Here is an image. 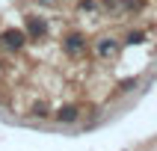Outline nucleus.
Returning a JSON list of instances; mask_svg holds the SVG:
<instances>
[{
    "mask_svg": "<svg viewBox=\"0 0 157 151\" xmlns=\"http://www.w3.org/2000/svg\"><path fill=\"white\" fill-rule=\"evenodd\" d=\"M0 42L6 44L9 51H18V47L24 44V33H21V30H6V33L0 36Z\"/></svg>",
    "mask_w": 157,
    "mask_h": 151,
    "instance_id": "nucleus-1",
    "label": "nucleus"
},
{
    "mask_svg": "<svg viewBox=\"0 0 157 151\" xmlns=\"http://www.w3.org/2000/svg\"><path fill=\"white\" fill-rule=\"evenodd\" d=\"M27 33L33 36V39H42V36L48 33V24H44L42 18H36V15H30V18H27Z\"/></svg>",
    "mask_w": 157,
    "mask_h": 151,
    "instance_id": "nucleus-2",
    "label": "nucleus"
},
{
    "mask_svg": "<svg viewBox=\"0 0 157 151\" xmlns=\"http://www.w3.org/2000/svg\"><path fill=\"white\" fill-rule=\"evenodd\" d=\"M83 47H86L83 36H68V39H65V51L68 53H83Z\"/></svg>",
    "mask_w": 157,
    "mask_h": 151,
    "instance_id": "nucleus-3",
    "label": "nucleus"
},
{
    "mask_svg": "<svg viewBox=\"0 0 157 151\" xmlns=\"http://www.w3.org/2000/svg\"><path fill=\"white\" fill-rule=\"evenodd\" d=\"M77 107H62V110H59V113H56V119H59V122L62 124H71V122H77Z\"/></svg>",
    "mask_w": 157,
    "mask_h": 151,
    "instance_id": "nucleus-4",
    "label": "nucleus"
},
{
    "mask_svg": "<svg viewBox=\"0 0 157 151\" xmlns=\"http://www.w3.org/2000/svg\"><path fill=\"white\" fill-rule=\"evenodd\" d=\"M95 51H98V56H113L116 53V42L113 39H101V42L95 44Z\"/></svg>",
    "mask_w": 157,
    "mask_h": 151,
    "instance_id": "nucleus-5",
    "label": "nucleus"
},
{
    "mask_svg": "<svg viewBox=\"0 0 157 151\" xmlns=\"http://www.w3.org/2000/svg\"><path fill=\"white\" fill-rule=\"evenodd\" d=\"M128 42H131V44H140L142 42V33H131V36H128Z\"/></svg>",
    "mask_w": 157,
    "mask_h": 151,
    "instance_id": "nucleus-6",
    "label": "nucleus"
}]
</instances>
